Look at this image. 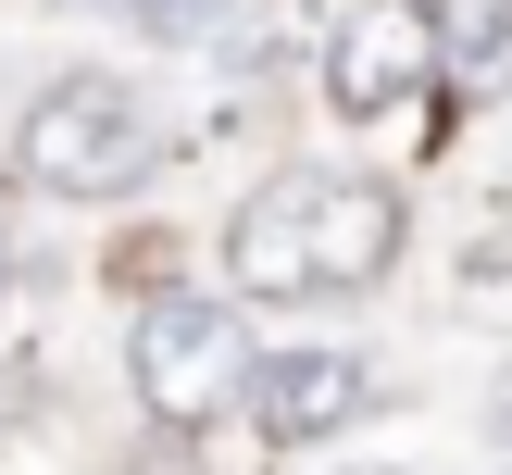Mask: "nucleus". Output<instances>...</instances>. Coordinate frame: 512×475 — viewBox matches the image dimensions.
Segmentation results:
<instances>
[{"label": "nucleus", "instance_id": "20e7f679", "mask_svg": "<svg viewBox=\"0 0 512 475\" xmlns=\"http://www.w3.org/2000/svg\"><path fill=\"white\" fill-rule=\"evenodd\" d=\"M438 88V13L425 0H350L338 38H325V100L350 125H388Z\"/></svg>", "mask_w": 512, "mask_h": 475}, {"label": "nucleus", "instance_id": "423d86ee", "mask_svg": "<svg viewBox=\"0 0 512 475\" xmlns=\"http://www.w3.org/2000/svg\"><path fill=\"white\" fill-rule=\"evenodd\" d=\"M438 63H463V88H512V0H475L463 25H438Z\"/></svg>", "mask_w": 512, "mask_h": 475}, {"label": "nucleus", "instance_id": "0eeeda50", "mask_svg": "<svg viewBox=\"0 0 512 475\" xmlns=\"http://www.w3.org/2000/svg\"><path fill=\"white\" fill-rule=\"evenodd\" d=\"M88 13H125L138 38H175V50H188V38H213L225 0H88Z\"/></svg>", "mask_w": 512, "mask_h": 475}, {"label": "nucleus", "instance_id": "f03ea898", "mask_svg": "<svg viewBox=\"0 0 512 475\" xmlns=\"http://www.w3.org/2000/svg\"><path fill=\"white\" fill-rule=\"evenodd\" d=\"M150 163H163V125L125 75H50L13 125V175L50 200H125Z\"/></svg>", "mask_w": 512, "mask_h": 475}, {"label": "nucleus", "instance_id": "7ed1b4c3", "mask_svg": "<svg viewBox=\"0 0 512 475\" xmlns=\"http://www.w3.org/2000/svg\"><path fill=\"white\" fill-rule=\"evenodd\" d=\"M125 363H138L150 425H213V413H238V388H250V325H238V300H213V288H163V300H138Z\"/></svg>", "mask_w": 512, "mask_h": 475}, {"label": "nucleus", "instance_id": "f257e3e1", "mask_svg": "<svg viewBox=\"0 0 512 475\" xmlns=\"http://www.w3.org/2000/svg\"><path fill=\"white\" fill-rule=\"evenodd\" d=\"M400 188L375 175H338V163H288L275 188L238 200L225 225V275L250 300H338V288H375L400 263Z\"/></svg>", "mask_w": 512, "mask_h": 475}, {"label": "nucleus", "instance_id": "6e6552de", "mask_svg": "<svg viewBox=\"0 0 512 475\" xmlns=\"http://www.w3.org/2000/svg\"><path fill=\"white\" fill-rule=\"evenodd\" d=\"M488 438H500V450H512V375H500V400H488Z\"/></svg>", "mask_w": 512, "mask_h": 475}, {"label": "nucleus", "instance_id": "39448f33", "mask_svg": "<svg viewBox=\"0 0 512 475\" xmlns=\"http://www.w3.org/2000/svg\"><path fill=\"white\" fill-rule=\"evenodd\" d=\"M238 413L263 425L275 450H313V438H338V425H363V413H375V375L350 363V350H250Z\"/></svg>", "mask_w": 512, "mask_h": 475}, {"label": "nucleus", "instance_id": "1a4fd4ad", "mask_svg": "<svg viewBox=\"0 0 512 475\" xmlns=\"http://www.w3.org/2000/svg\"><path fill=\"white\" fill-rule=\"evenodd\" d=\"M0 300H13V238H0Z\"/></svg>", "mask_w": 512, "mask_h": 475}]
</instances>
